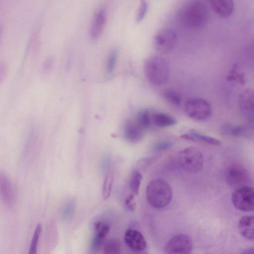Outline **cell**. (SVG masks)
Listing matches in <instances>:
<instances>
[{
  "label": "cell",
  "mask_w": 254,
  "mask_h": 254,
  "mask_svg": "<svg viewBox=\"0 0 254 254\" xmlns=\"http://www.w3.org/2000/svg\"><path fill=\"white\" fill-rule=\"evenodd\" d=\"M243 254H254V248H249L244 250V252H242Z\"/></svg>",
  "instance_id": "obj_35"
},
{
  "label": "cell",
  "mask_w": 254,
  "mask_h": 254,
  "mask_svg": "<svg viewBox=\"0 0 254 254\" xmlns=\"http://www.w3.org/2000/svg\"><path fill=\"white\" fill-rule=\"evenodd\" d=\"M144 72L150 83L159 86L167 81L169 75V66L164 58L159 56H151L144 62Z\"/></svg>",
  "instance_id": "obj_3"
},
{
  "label": "cell",
  "mask_w": 254,
  "mask_h": 254,
  "mask_svg": "<svg viewBox=\"0 0 254 254\" xmlns=\"http://www.w3.org/2000/svg\"><path fill=\"white\" fill-rule=\"evenodd\" d=\"M123 133L125 139L132 143L140 142L143 137V129L130 120L126 122Z\"/></svg>",
  "instance_id": "obj_13"
},
{
  "label": "cell",
  "mask_w": 254,
  "mask_h": 254,
  "mask_svg": "<svg viewBox=\"0 0 254 254\" xmlns=\"http://www.w3.org/2000/svg\"><path fill=\"white\" fill-rule=\"evenodd\" d=\"M152 116L149 110H140L137 114L136 123L142 129H147L151 125Z\"/></svg>",
  "instance_id": "obj_19"
},
{
  "label": "cell",
  "mask_w": 254,
  "mask_h": 254,
  "mask_svg": "<svg viewBox=\"0 0 254 254\" xmlns=\"http://www.w3.org/2000/svg\"><path fill=\"white\" fill-rule=\"evenodd\" d=\"M118 49L114 48L111 52L109 56L107 66V70L109 74H111L114 71L118 56Z\"/></svg>",
  "instance_id": "obj_28"
},
{
  "label": "cell",
  "mask_w": 254,
  "mask_h": 254,
  "mask_svg": "<svg viewBox=\"0 0 254 254\" xmlns=\"http://www.w3.org/2000/svg\"><path fill=\"white\" fill-rule=\"evenodd\" d=\"M234 206L238 209L249 212L254 210V189L244 186L235 189L232 194Z\"/></svg>",
  "instance_id": "obj_7"
},
{
  "label": "cell",
  "mask_w": 254,
  "mask_h": 254,
  "mask_svg": "<svg viewBox=\"0 0 254 254\" xmlns=\"http://www.w3.org/2000/svg\"><path fill=\"white\" fill-rule=\"evenodd\" d=\"M42 231V225L41 224H39L36 228H35L32 240L31 242L30 249H29V254H35L37 253L38 241L39 237Z\"/></svg>",
  "instance_id": "obj_27"
},
{
  "label": "cell",
  "mask_w": 254,
  "mask_h": 254,
  "mask_svg": "<svg viewBox=\"0 0 254 254\" xmlns=\"http://www.w3.org/2000/svg\"><path fill=\"white\" fill-rule=\"evenodd\" d=\"M187 115L196 121H205L211 115L212 108L206 100L194 98L188 100L184 106Z\"/></svg>",
  "instance_id": "obj_5"
},
{
  "label": "cell",
  "mask_w": 254,
  "mask_h": 254,
  "mask_svg": "<svg viewBox=\"0 0 254 254\" xmlns=\"http://www.w3.org/2000/svg\"><path fill=\"white\" fill-rule=\"evenodd\" d=\"M163 98L171 105L178 106L181 104L182 98L180 94L173 89H166L162 92Z\"/></svg>",
  "instance_id": "obj_20"
},
{
  "label": "cell",
  "mask_w": 254,
  "mask_h": 254,
  "mask_svg": "<svg viewBox=\"0 0 254 254\" xmlns=\"http://www.w3.org/2000/svg\"><path fill=\"white\" fill-rule=\"evenodd\" d=\"M114 177L112 173L108 174L105 178L103 185L102 194L104 200L110 196L112 190Z\"/></svg>",
  "instance_id": "obj_25"
},
{
  "label": "cell",
  "mask_w": 254,
  "mask_h": 254,
  "mask_svg": "<svg viewBox=\"0 0 254 254\" xmlns=\"http://www.w3.org/2000/svg\"><path fill=\"white\" fill-rule=\"evenodd\" d=\"M76 201L74 198L68 199L64 204L61 211V217L64 221L70 220L74 215Z\"/></svg>",
  "instance_id": "obj_21"
},
{
  "label": "cell",
  "mask_w": 254,
  "mask_h": 254,
  "mask_svg": "<svg viewBox=\"0 0 254 254\" xmlns=\"http://www.w3.org/2000/svg\"><path fill=\"white\" fill-rule=\"evenodd\" d=\"M177 35L173 29L163 28L155 35L153 44L155 49L162 54L171 52L177 44Z\"/></svg>",
  "instance_id": "obj_6"
},
{
  "label": "cell",
  "mask_w": 254,
  "mask_h": 254,
  "mask_svg": "<svg viewBox=\"0 0 254 254\" xmlns=\"http://www.w3.org/2000/svg\"><path fill=\"white\" fill-rule=\"evenodd\" d=\"M134 197V194L132 193L128 194L125 200V205L127 208L131 211H133L136 207V203Z\"/></svg>",
  "instance_id": "obj_33"
},
{
  "label": "cell",
  "mask_w": 254,
  "mask_h": 254,
  "mask_svg": "<svg viewBox=\"0 0 254 254\" xmlns=\"http://www.w3.org/2000/svg\"><path fill=\"white\" fill-rule=\"evenodd\" d=\"M124 241L127 246L135 253L143 252L147 246L143 235L135 229H129L127 230L124 236Z\"/></svg>",
  "instance_id": "obj_10"
},
{
  "label": "cell",
  "mask_w": 254,
  "mask_h": 254,
  "mask_svg": "<svg viewBox=\"0 0 254 254\" xmlns=\"http://www.w3.org/2000/svg\"><path fill=\"white\" fill-rule=\"evenodd\" d=\"M247 130V127L231 123H226L220 127L221 132L227 136H239Z\"/></svg>",
  "instance_id": "obj_17"
},
{
  "label": "cell",
  "mask_w": 254,
  "mask_h": 254,
  "mask_svg": "<svg viewBox=\"0 0 254 254\" xmlns=\"http://www.w3.org/2000/svg\"><path fill=\"white\" fill-rule=\"evenodd\" d=\"M189 134H190L195 140H198L214 145H219L221 144L220 141L218 139L211 136L202 134L195 130H190Z\"/></svg>",
  "instance_id": "obj_23"
},
{
  "label": "cell",
  "mask_w": 254,
  "mask_h": 254,
  "mask_svg": "<svg viewBox=\"0 0 254 254\" xmlns=\"http://www.w3.org/2000/svg\"><path fill=\"white\" fill-rule=\"evenodd\" d=\"M192 249L191 238L187 235L179 234L168 241L165 252L167 254H187L191 253Z\"/></svg>",
  "instance_id": "obj_8"
},
{
  "label": "cell",
  "mask_w": 254,
  "mask_h": 254,
  "mask_svg": "<svg viewBox=\"0 0 254 254\" xmlns=\"http://www.w3.org/2000/svg\"><path fill=\"white\" fill-rule=\"evenodd\" d=\"M238 103L243 110H254V89L247 88L242 91L238 96Z\"/></svg>",
  "instance_id": "obj_16"
},
{
  "label": "cell",
  "mask_w": 254,
  "mask_h": 254,
  "mask_svg": "<svg viewBox=\"0 0 254 254\" xmlns=\"http://www.w3.org/2000/svg\"><path fill=\"white\" fill-rule=\"evenodd\" d=\"M173 145V142L170 141H160L156 143L154 150L157 152L164 151L170 148Z\"/></svg>",
  "instance_id": "obj_32"
},
{
  "label": "cell",
  "mask_w": 254,
  "mask_h": 254,
  "mask_svg": "<svg viewBox=\"0 0 254 254\" xmlns=\"http://www.w3.org/2000/svg\"><path fill=\"white\" fill-rule=\"evenodd\" d=\"M178 161L181 168L190 173H197L201 171L203 166V156L197 148L190 146L180 151Z\"/></svg>",
  "instance_id": "obj_4"
},
{
  "label": "cell",
  "mask_w": 254,
  "mask_h": 254,
  "mask_svg": "<svg viewBox=\"0 0 254 254\" xmlns=\"http://www.w3.org/2000/svg\"><path fill=\"white\" fill-rule=\"evenodd\" d=\"M106 236L96 233L91 242L92 249L94 251H98L102 245Z\"/></svg>",
  "instance_id": "obj_30"
},
{
  "label": "cell",
  "mask_w": 254,
  "mask_h": 254,
  "mask_svg": "<svg viewBox=\"0 0 254 254\" xmlns=\"http://www.w3.org/2000/svg\"><path fill=\"white\" fill-rule=\"evenodd\" d=\"M172 195L170 186L163 179L152 180L147 186V199L154 208H161L167 206L172 200Z\"/></svg>",
  "instance_id": "obj_2"
},
{
  "label": "cell",
  "mask_w": 254,
  "mask_h": 254,
  "mask_svg": "<svg viewBox=\"0 0 254 254\" xmlns=\"http://www.w3.org/2000/svg\"><path fill=\"white\" fill-rule=\"evenodd\" d=\"M238 229L245 239H254V215L241 217L238 223Z\"/></svg>",
  "instance_id": "obj_15"
},
{
  "label": "cell",
  "mask_w": 254,
  "mask_h": 254,
  "mask_svg": "<svg viewBox=\"0 0 254 254\" xmlns=\"http://www.w3.org/2000/svg\"><path fill=\"white\" fill-rule=\"evenodd\" d=\"M0 191L5 204L11 206L15 201V196L11 184L7 177L1 172L0 175Z\"/></svg>",
  "instance_id": "obj_14"
},
{
  "label": "cell",
  "mask_w": 254,
  "mask_h": 254,
  "mask_svg": "<svg viewBox=\"0 0 254 254\" xmlns=\"http://www.w3.org/2000/svg\"><path fill=\"white\" fill-rule=\"evenodd\" d=\"M106 18V11L104 8L99 10L94 16L90 30V35L93 40L98 39L102 34Z\"/></svg>",
  "instance_id": "obj_12"
},
{
  "label": "cell",
  "mask_w": 254,
  "mask_h": 254,
  "mask_svg": "<svg viewBox=\"0 0 254 254\" xmlns=\"http://www.w3.org/2000/svg\"><path fill=\"white\" fill-rule=\"evenodd\" d=\"M238 65L234 64L227 76V79L228 81H237L241 84H244L245 82V74L244 73L238 71Z\"/></svg>",
  "instance_id": "obj_26"
},
{
  "label": "cell",
  "mask_w": 254,
  "mask_h": 254,
  "mask_svg": "<svg viewBox=\"0 0 254 254\" xmlns=\"http://www.w3.org/2000/svg\"><path fill=\"white\" fill-rule=\"evenodd\" d=\"M181 137L188 140L195 141V139L190 134H184L181 136Z\"/></svg>",
  "instance_id": "obj_34"
},
{
  "label": "cell",
  "mask_w": 254,
  "mask_h": 254,
  "mask_svg": "<svg viewBox=\"0 0 254 254\" xmlns=\"http://www.w3.org/2000/svg\"><path fill=\"white\" fill-rule=\"evenodd\" d=\"M249 176L246 169L241 164L233 163L230 165L226 172V180L233 188L247 186Z\"/></svg>",
  "instance_id": "obj_9"
},
{
  "label": "cell",
  "mask_w": 254,
  "mask_h": 254,
  "mask_svg": "<svg viewBox=\"0 0 254 254\" xmlns=\"http://www.w3.org/2000/svg\"><path fill=\"white\" fill-rule=\"evenodd\" d=\"M153 124L159 127H165L174 126L177 121L171 116L161 112H156L152 115Z\"/></svg>",
  "instance_id": "obj_18"
},
{
  "label": "cell",
  "mask_w": 254,
  "mask_h": 254,
  "mask_svg": "<svg viewBox=\"0 0 254 254\" xmlns=\"http://www.w3.org/2000/svg\"><path fill=\"white\" fill-rule=\"evenodd\" d=\"M120 242L115 239L109 240L104 247V253L106 254H118L121 253Z\"/></svg>",
  "instance_id": "obj_24"
},
{
  "label": "cell",
  "mask_w": 254,
  "mask_h": 254,
  "mask_svg": "<svg viewBox=\"0 0 254 254\" xmlns=\"http://www.w3.org/2000/svg\"><path fill=\"white\" fill-rule=\"evenodd\" d=\"M181 22L186 27L199 30L205 26L208 12L205 4L200 0H191L185 4L178 13Z\"/></svg>",
  "instance_id": "obj_1"
},
{
  "label": "cell",
  "mask_w": 254,
  "mask_h": 254,
  "mask_svg": "<svg viewBox=\"0 0 254 254\" xmlns=\"http://www.w3.org/2000/svg\"><path fill=\"white\" fill-rule=\"evenodd\" d=\"M94 229L96 233H98L106 236L110 231L109 225L104 222H96L94 225Z\"/></svg>",
  "instance_id": "obj_31"
},
{
  "label": "cell",
  "mask_w": 254,
  "mask_h": 254,
  "mask_svg": "<svg viewBox=\"0 0 254 254\" xmlns=\"http://www.w3.org/2000/svg\"><path fill=\"white\" fill-rule=\"evenodd\" d=\"M209 1L213 11L221 18H228L234 11L233 0H209Z\"/></svg>",
  "instance_id": "obj_11"
},
{
  "label": "cell",
  "mask_w": 254,
  "mask_h": 254,
  "mask_svg": "<svg viewBox=\"0 0 254 254\" xmlns=\"http://www.w3.org/2000/svg\"><path fill=\"white\" fill-rule=\"evenodd\" d=\"M148 9V3L146 0H140L139 5L135 16V21L141 22L145 16Z\"/></svg>",
  "instance_id": "obj_29"
},
{
  "label": "cell",
  "mask_w": 254,
  "mask_h": 254,
  "mask_svg": "<svg viewBox=\"0 0 254 254\" xmlns=\"http://www.w3.org/2000/svg\"><path fill=\"white\" fill-rule=\"evenodd\" d=\"M142 179L141 174L137 170H133L132 172L129 186L132 192L137 195Z\"/></svg>",
  "instance_id": "obj_22"
}]
</instances>
